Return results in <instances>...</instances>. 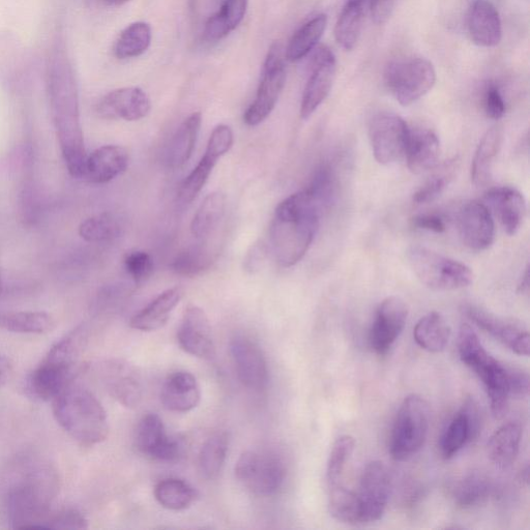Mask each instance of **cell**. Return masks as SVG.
<instances>
[{
	"label": "cell",
	"mask_w": 530,
	"mask_h": 530,
	"mask_svg": "<svg viewBox=\"0 0 530 530\" xmlns=\"http://www.w3.org/2000/svg\"><path fill=\"white\" fill-rule=\"evenodd\" d=\"M178 341L182 349L193 357L203 360L216 357L209 317L197 306L186 309L178 331Z\"/></svg>",
	"instance_id": "7402d4cb"
},
{
	"label": "cell",
	"mask_w": 530,
	"mask_h": 530,
	"mask_svg": "<svg viewBox=\"0 0 530 530\" xmlns=\"http://www.w3.org/2000/svg\"><path fill=\"white\" fill-rule=\"evenodd\" d=\"M502 144L503 132L498 128L490 129L481 139L471 164V181L477 187H484L491 181L493 166Z\"/></svg>",
	"instance_id": "d6a6232c"
},
{
	"label": "cell",
	"mask_w": 530,
	"mask_h": 530,
	"mask_svg": "<svg viewBox=\"0 0 530 530\" xmlns=\"http://www.w3.org/2000/svg\"><path fill=\"white\" fill-rule=\"evenodd\" d=\"M329 509L331 515L342 523L361 524L357 493L342 483L329 487Z\"/></svg>",
	"instance_id": "ee69618b"
},
{
	"label": "cell",
	"mask_w": 530,
	"mask_h": 530,
	"mask_svg": "<svg viewBox=\"0 0 530 530\" xmlns=\"http://www.w3.org/2000/svg\"><path fill=\"white\" fill-rule=\"evenodd\" d=\"M492 484L483 474L469 473L461 477L452 488L455 504L461 509L479 507L492 494Z\"/></svg>",
	"instance_id": "74e56055"
},
{
	"label": "cell",
	"mask_w": 530,
	"mask_h": 530,
	"mask_svg": "<svg viewBox=\"0 0 530 530\" xmlns=\"http://www.w3.org/2000/svg\"><path fill=\"white\" fill-rule=\"evenodd\" d=\"M111 2H114V3H123V2H127V0H111Z\"/></svg>",
	"instance_id": "680465c9"
},
{
	"label": "cell",
	"mask_w": 530,
	"mask_h": 530,
	"mask_svg": "<svg viewBox=\"0 0 530 530\" xmlns=\"http://www.w3.org/2000/svg\"><path fill=\"white\" fill-rule=\"evenodd\" d=\"M414 338L424 350L440 352L446 349L450 341L451 328L443 315L431 312L418 321Z\"/></svg>",
	"instance_id": "d590c367"
},
{
	"label": "cell",
	"mask_w": 530,
	"mask_h": 530,
	"mask_svg": "<svg viewBox=\"0 0 530 530\" xmlns=\"http://www.w3.org/2000/svg\"><path fill=\"white\" fill-rule=\"evenodd\" d=\"M407 259L422 284L432 290H458L474 283V273L467 265L427 248L412 247Z\"/></svg>",
	"instance_id": "8992f818"
},
{
	"label": "cell",
	"mask_w": 530,
	"mask_h": 530,
	"mask_svg": "<svg viewBox=\"0 0 530 530\" xmlns=\"http://www.w3.org/2000/svg\"><path fill=\"white\" fill-rule=\"evenodd\" d=\"M336 71L337 62L334 53L327 47H320L314 56L311 75L302 98V120H309L328 98L336 77Z\"/></svg>",
	"instance_id": "ffe728a7"
},
{
	"label": "cell",
	"mask_w": 530,
	"mask_h": 530,
	"mask_svg": "<svg viewBox=\"0 0 530 530\" xmlns=\"http://www.w3.org/2000/svg\"><path fill=\"white\" fill-rule=\"evenodd\" d=\"M367 0H346L335 26L339 46L351 51L357 46L365 21Z\"/></svg>",
	"instance_id": "1f68e13d"
},
{
	"label": "cell",
	"mask_w": 530,
	"mask_h": 530,
	"mask_svg": "<svg viewBox=\"0 0 530 530\" xmlns=\"http://www.w3.org/2000/svg\"><path fill=\"white\" fill-rule=\"evenodd\" d=\"M201 124L202 115L195 112L176 130L166 153V162L170 168H182L188 163L193 155Z\"/></svg>",
	"instance_id": "f546056e"
},
{
	"label": "cell",
	"mask_w": 530,
	"mask_h": 530,
	"mask_svg": "<svg viewBox=\"0 0 530 530\" xmlns=\"http://www.w3.org/2000/svg\"><path fill=\"white\" fill-rule=\"evenodd\" d=\"M235 476L251 493L257 496L275 495L286 478L284 461L270 452L247 451L235 464Z\"/></svg>",
	"instance_id": "9c48e42d"
},
{
	"label": "cell",
	"mask_w": 530,
	"mask_h": 530,
	"mask_svg": "<svg viewBox=\"0 0 530 530\" xmlns=\"http://www.w3.org/2000/svg\"><path fill=\"white\" fill-rule=\"evenodd\" d=\"M52 411L57 424L81 446L99 445L109 435L105 408L91 391L74 382L52 401Z\"/></svg>",
	"instance_id": "5b68a950"
},
{
	"label": "cell",
	"mask_w": 530,
	"mask_h": 530,
	"mask_svg": "<svg viewBox=\"0 0 530 530\" xmlns=\"http://www.w3.org/2000/svg\"><path fill=\"white\" fill-rule=\"evenodd\" d=\"M201 391L196 377L187 371L174 372L164 382L161 401L166 409L185 414L196 408Z\"/></svg>",
	"instance_id": "4316f807"
},
{
	"label": "cell",
	"mask_w": 530,
	"mask_h": 530,
	"mask_svg": "<svg viewBox=\"0 0 530 530\" xmlns=\"http://www.w3.org/2000/svg\"><path fill=\"white\" fill-rule=\"evenodd\" d=\"M328 25V17L320 14L309 20L292 36L285 52L290 63H297L307 56L318 44Z\"/></svg>",
	"instance_id": "8d00e7d4"
},
{
	"label": "cell",
	"mask_w": 530,
	"mask_h": 530,
	"mask_svg": "<svg viewBox=\"0 0 530 530\" xmlns=\"http://www.w3.org/2000/svg\"><path fill=\"white\" fill-rule=\"evenodd\" d=\"M14 368L11 360L0 353V388L5 387L13 376Z\"/></svg>",
	"instance_id": "11a10c76"
},
{
	"label": "cell",
	"mask_w": 530,
	"mask_h": 530,
	"mask_svg": "<svg viewBox=\"0 0 530 530\" xmlns=\"http://www.w3.org/2000/svg\"><path fill=\"white\" fill-rule=\"evenodd\" d=\"M480 430V415L474 401H467L452 420L440 439V454L445 459L455 457L468 443L477 437Z\"/></svg>",
	"instance_id": "d4e9b609"
},
{
	"label": "cell",
	"mask_w": 530,
	"mask_h": 530,
	"mask_svg": "<svg viewBox=\"0 0 530 530\" xmlns=\"http://www.w3.org/2000/svg\"><path fill=\"white\" fill-rule=\"evenodd\" d=\"M216 259L213 251L205 245H195L181 252L171 263L174 273L195 277L208 271Z\"/></svg>",
	"instance_id": "7bdbcfd3"
},
{
	"label": "cell",
	"mask_w": 530,
	"mask_h": 530,
	"mask_svg": "<svg viewBox=\"0 0 530 530\" xmlns=\"http://www.w3.org/2000/svg\"><path fill=\"white\" fill-rule=\"evenodd\" d=\"M468 35L476 45L485 48L497 46L503 39L499 13L490 0H476L467 16Z\"/></svg>",
	"instance_id": "603a6c76"
},
{
	"label": "cell",
	"mask_w": 530,
	"mask_h": 530,
	"mask_svg": "<svg viewBox=\"0 0 530 530\" xmlns=\"http://www.w3.org/2000/svg\"><path fill=\"white\" fill-rule=\"evenodd\" d=\"M249 0H224L220 10L206 22L204 37L210 42H218L243 22Z\"/></svg>",
	"instance_id": "836d02e7"
},
{
	"label": "cell",
	"mask_w": 530,
	"mask_h": 530,
	"mask_svg": "<svg viewBox=\"0 0 530 530\" xmlns=\"http://www.w3.org/2000/svg\"><path fill=\"white\" fill-rule=\"evenodd\" d=\"M184 296L181 287H172L162 292L153 302L136 313L131 321L132 329L141 332H155L168 322L172 311L180 304Z\"/></svg>",
	"instance_id": "f1b7e54d"
},
{
	"label": "cell",
	"mask_w": 530,
	"mask_h": 530,
	"mask_svg": "<svg viewBox=\"0 0 530 530\" xmlns=\"http://www.w3.org/2000/svg\"><path fill=\"white\" fill-rule=\"evenodd\" d=\"M356 449V440L350 435L340 436L332 448L328 467L327 481L328 486H334L342 483L346 467Z\"/></svg>",
	"instance_id": "bcb514c9"
},
{
	"label": "cell",
	"mask_w": 530,
	"mask_h": 530,
	"mask_svg": "<svg viewBox=\"0 0 530 530\" xmlns=\"http://www.w3.org/2000/svg\"><path fill=\"white\" fill-rule=\"evenodd\" d=\"M286 78L280 47L273 45L263 66L256 98L244 114L247 126L256 127L268 119L284 90Z\"/></svg>",
	"instance_id": "30bf717a"
},
{
	"label": "cell",
	"mask_w": 530,
	"mask_h": 530,
	"mask_svg": "<svg viewBox=\"0 0 530 530\" xmlns=\"http://www.w3.org/2000/svg\"><path fill=\"white\" fill-rule=\"evenodd\" d=\"M392 491V478L386 464L370 462L364 469L359 490L356 492L361 524L379 521L388 507Z\"/></svg>",
	"instance_id": "8fae6325"
},
{
	"label": "cell",
	"mask_w": 530,
	"mask_h": 530,
	"mask_svg": "<svg viewBox=\"0 0 530 530\" xmlns=\"http://www.w3.org/2000/svg\"><path fill=\"white\" fill-rule=\"evenodd\" d=\"M411 172L424 173L435 168L440 157V141L430 129H409L405 156Z\"/></svg>",
	"instance_id": "83f0119b"
},
{
	"label": "cell",
	"mask_w": 530,
	"mask_h": 530,
	"mask_svg": "<svg viewBox=\"0 0 530 530\" xmlns=\"http://www.w3.org/2000/svg\"><path fill=\"white\" fill-rule=\"evenodd\" d=\"M225 210L226 197L223 193L214 192L206 196L191 223L193 237L197 240L209 238L222 221Z\"/></svg>",
	"instance_id": "ab89813d"
},
{
	"label": "cell",
	"mask_w": 530,
	"mask_h": 530,
	"mask_svg": "<svg viewBox=\"0 0 530 530\" xmlns=\"http://www.w3.org/2000/svg\"><path fill=\"white\" fill-rule=\"evenodd\" d=\"M484 109L489 119L495 121L503 119L506 114V103L498 87L491 85L487 88L484 96Z\"/></svg>",
	"instance_id": "816d5d0a"
},
{
	"label": "cell",
	"mask_w": 530,
	"mask_h": 530,
	"mask_svg": "<svg viewBox=\"0 0 530 530\" xmlns=\"http://www.w3.org/2000/svg\"><path fill=\"white\" fill-rule=\"evenodd\" d=\"M55 328V319L42 311H21L0 314V329L14 334L43 335Z\"/></svg>",
	"instance_id": "e575fe53"
},
{
	"label": "cell",
	"mask_w": 530,
	"mask_h": 530,
	"mask_svg": "<svg viewBox=\"0 0 530 530\" xmlns=\"http://www.w3.org/2000/svg\"><path fill=\"white\" fill-rule=\"evenodd\" d=\"M60 491V476L43 458H20L3 483V503L11 527L41 529Z\"/></svg>",
	"instance_id": "6da1fadb"
},
{
	"label": "cell",
	"mask_w": 530,
	"mask_h": 530,
	"mask_svg": "<svg viewBox=\"0 0 530 530\" xmlns=\"http://www.w3.org/2000/svg\"><path fill=\"white\" fill-rule=\"evenodd\" d=\"M409 128L401 116L379 113L370 123L369 138L375 160L392 165L405 156Z\"/></svg>",
	"instance_id": "7c38bea8"
},
{
	"label": "cell",
	"mask_w": 530,
	"mask_h": 530,
	"mask_svg": "<svg viewBox=\"0 0 530 530\" xmlns=\"http://www.w3.org/2000/svg\"><path fill=\"white\" fill-rule=\"evenodd\" d=\"M459 237L470 250L481 252L492 246L495 223L488 206L480 201L464 203L457 216Z\"/></svg>",
	"instance_id": "e0dca14e"
},
{
	"label": "cell",
	"mask_w": 530,
	"mask_h": 530,
	"mask_svg": "<svg viewBox=\"0 0 530 530\" xmlns=\"http://www.w3.org/2000/svg\"><path fill=\"white\" fill-rule=\"evenodd\" d=\"M458 351L463 364L482 380L496 419L505 416L511 398L528 396V373L494 359L466 323L459 331Z\"/></svg>",
	"instance_id": "3957f363"
},
{
	"label": "cell",
	"mask_w": 530,
	"mask_h": 530,
	"mask_svg": "<svg viewBox=\"0 0 530 530\" xmlns=\"http://www.w3.org/2000/svg\"><path fill=\"white\" fill-rule=\"evenodd\" d=\"M233 141V132L229 126L219 125L214 129L204 156L180 187L179 197L183 202L190 203L198 196L208 183L218 161L230 151Z\"/></svg>",
	"instance_id": "9a60e30c"
},
{
	"label": "cell",
	"mask_w": 530,
	"mask_h": 530,
	"mask_svg": "<svg viewBox=\"0 0 530 530\" xmlns=\"http://www.w3.org/2000/svg\"><path fill=\"white\" fill-rule=\"evenodd\" d=\"M125 269L136 284L149 280L154 273V260L149 253L133 251L124 259Z\"/></svg>",
	"instance_id": "681fc988"
},
{
	"label": "cell",
	"mask_w": 530,
	"mask_h": 530,
	"mask_svg": "<svg viewBox=\"0 0 530 530\" xmlns=\"http://www.w3.org/2000/svg\"><path fill=\"white\" fill-rule=\"evenodd\" d=\"M336 176L330 165L320 166L314 173L313 179L306 189L321 205L323 210L332 204L336 192Z\"/></svg>",
	"instance_id": "7dc6e473"
},
{
	"label": "cell",
	"mask_w": 530,
	"mask_h": 530,
	"mask_svg": "<svg viewBox=\"0 0 530 530\" xmlns=\"http://www.w3.org/2000/svg\"><path fill=\"white\" fill-rule=\"evenodd\" d=\"M155 497L163 508L170 511H183L195 502L197 492L184 480L168 478L156 485Z\"/></svg>",
	"instance_id": "60d3db41"
},
{
	"label": "cell",
	"mask_w": 530,
	"mask_h": 530,
	"mask_svg": "<svg viewBox=\"0 0 530 530\" xmlns=\"http://www.w3.org/2000/svg\"><path fill=\"white\" fill-rule=\"evenodd\" d=\"M81 326L55 343L42 362L27 375L24 391L39 402L53 401L73 384L87 342Z\"/></svg>",
	"instance_id": "277c9868"
},
{
	"label": "cell",
	"mask_w": 530,
	"mask_h": 530,
	"mask_svg": "<svg viewBox=\"0 0 530 530\" xmlns=\"http://www.w3.org/2000/svg\"><path fill=\"white\" fill-rule=\"evenodd\" d=\"M106 392L128 408L137 407L143 396L142 378L136 367L120 359L107 360L98 367Z\"/></svg>",
	"instance_id": "5bb4252c"
},
{
	"label": "cell",
	"mask_w": 530,
	"mask_h": 530,
	"mask_svg": "<svg viewBox=\"0 0 530 530\" xmlns=\"http://www.w3.org/2000/svg\"><path fill=\"white\" fill-rule=\"evenodd\" d=\"M135 445L142 454L162 462L179 461L184 453L182 441L167 435L162 419L156 414L140 420Z\"/></svg>",
	"instance_id": "ac0fdd59"
},
{
	"label": "cell",
	"mask_w": 530,
	"mask_h": 530,
	"mask_svg": "<svg viewBox=\"0 0 530 530\" xmlns=\"http://www.w3.org/2000/svg\"><path fill=\"white\" fill-rule=\"evenodd\" d=\"M129 165V154L120 145H104L87 156L83 178L96 185L107 184L123 174Z\"/></svg>",
	"instance_id": "cb8c5ba5"
},
{
	"label": "cell",
	"mask_w": 530,
	"mask_h": 530,
	"mask_svg": "<svg viewBox=\"0 0 530 530\" xmlns=\"http://www.w3.org/2000/svg\"><path fill=\"white\" fill-rule=\"evenodd\" d=\"M411 226L416 229L443 233L447 229L443 218L435 214H421L411 219Z\"/></svg>",
	"instance_id": "db71d44e"
},
{
	"label": "cell",
	"mask_w": 530,
	"mask_h": 530,
	"mask_svg": "<svg viewBox=\"0 0 530 530\" xmlns=\"http://www.w3.org/2000/svg\"><path fill=\"white\" fill-rule=\"evenodd\" d=\"M430 425V406L419 395L407 396L402 402L391 437V455L396 461H407L424 447Z\"/></svg>",
	"instance_id": "52a82bcc"
},
{
	"label": "cell",
	"mask_w": 530,
	"mask_h": 530,
	"mask_svg": "<svg viewBox=\"0 0 530 530\" xmlns=\"http://www.w3.org/2000/svg\"><path fill=\"white\" fill-rule=\"evenodd\" d=\"M463 312L476 326L503 343L516 355H529V333L519 320L497 316L474 305H466Z\"/></svg>",
	"instance_id": "2e32d148"
},
{
	"label": "cell",
	"mask_w": 530,
	"mask_h": 530,
	"mask_svg": "<svg viewBox=\"0 0 530 530\" xmlns=\"http://www.w3.org/2000/svg\"><path fill=\"white\" fill-rule=\"evenodd\" d=\"M121 232L120 221L108 213L88 218L79 227L80 237L90 243L112 241L119 238Z\"/></svg>",
	"instance_id": "f6af8a7d"
},
{
	"label": "cell",
	"mask_w": 530,
	"mask_h": 530,
	"mask_svg": "<svg viewBox=\"0 0 530 530\" xmlns=\"http://www.w3.org/2000/svg\"><path fill=\"white\" fill-rule=\"evenodd\" d=\"M323 209L307 190L292 194L278 206L270 227V246L282 268L298 264L308 253Z\"/></svg>",
	"instance_id": "7a4b0ae2"
},
{
	"label": "cell",
	"mask_w": 530,
	"mask_h": 530,
	"mask_svg": "<svg viewBox=\"0 0 530 530\" xmlns=\"http://www.w3.org/2000/svg\"><path fill=\"white\" fill-rule=\"evenodd\" d=\"M408 312L406 303L398 297L388 298L378 306L369 337L370 346L378 356H385L391 350L405 328Z\"/></svg>",
	"instance_id": "d6986e66"
},
{
	"label": "cell",
	"mask_w": 530,
	"mask_h": 530,
	"mask_svg": "<svg viewBox=\"0 0 530 530\" xmlns=\"http://www.w3.org/2000/svg\"><path fill=\"white\" fill-rule=\"evenodd\" d=\"M454 167L448 168L436 173L428 180L414 195V201L417 204H425L435 200L446 190L453 178Z\"/></svg>",
	"instance_id": "c3c4849f"
},
{
	"label": "cell",
	"mask_w": 530,
	"mask_h": 530,
	"mask_svg": "<svg viewBox=\"0 0 530 530\" xmlns=\"http://www.w3.org/2000/svg\"><path fill=\"white\" fill-rule=\"evenodd\" d=\"M397 0H370L369 10L372 21L377 25L385 24L391 18Z\"/></svg>",
	"instance_id": "f5cc1de1"
},
{
	"label": "cell",
	"mask_w": 530,
	"mask_h": 530,
	"mask_svg": "<svg viewBox=\"0 0 530 530\" xmlns=\"http://www.w3.org/2000/svg\"><path fill=\"white\" fill-rule=\"evenodd\" d=\"M522 438L518 423L511 422L500 427L488 441V456L499 470L511 467L517 459Z\"/></svg>",
	"instance_id": "4dcf8cb0"
},
{
	"label": "cell",
	"mask_w": 530,
	"mask_h": 530,
	"mask_svg": "<svg viewBox=\"0 0 530 530\" xmlns=\"http://www.w3.org/2000/svg\"><path fill=\"white\" fill-rule=\"evenodd\" d=\"M488 208L493 211L504 230L515 235L526 216V201L518 190L511 187H498L485 194Z\"/></svg>",
	"instance_id": "484cf974"
},
{
	"label": "cell",
	"mask_w": 530,
	"mask_h": 530,
	"mask_svg": "<svg viewBox=\"0 0 530 530\" xmlns=\"http://www.w3.org/2000/svg\"><path fill=\"white\" fill-rule=\"evenodd\" d=\"M3 292V282H2V275H0V296H2Z\"/></svg>",
	"instance_id": "6f0895ef"
},
{
	"label": "cell",
	"mask_w": 530,
	"mask_h": 530,
	"mask_svg": "<svg viewBox=\"0 0 530 530\" xmlns=\"http://www.w3.org/2000/svg\"><path fill=\"white\" fill-rule=\"evenodd\" d=\"M385 82L396 101L409 106L432 90L436 72L426 58L410 57L392 62L386 69Z\"/></svg>",
	"instance_id": "ba28073f"
},
{
	"label": "cell",
	"mask_w": 530,
	"mask_h": 530,
	"mask_svg": "<svg viewBox=\"0 0 530 530\" xmlns=\"http://www.w3.org/2000/svg\"><path fill=\"white\" fill-rule=\"evenodd\" d=\"M152 28L145 22H135L124 29L114 45V55L119 60H129L142 55L152 43Z\"/></svg>",
	"instance_id": "b9f144b4"
},
{
	"label": "cell",
	"mask_w": 530,
	"mask_h": 530,
	"mask_svg": "<svg viewBox=\"0 0 530 530\" xmlns=\"http://www.w3.org/2000/svg\"><path fill=\"white\" fill-rule=\"evenodd\" d=\"M152 109L149 96L139 87H123L104 96L96 112L104 120L136 122L144 119Z\"/></svg>",
	"instance_id": "44dd1931"
},
{
	"label": "cell",
	"mask_w": 530,
	"mask_h": 530,
	"mask_svg": "<svg viewBox=\"0 0 530 530\" xmlns=\"http://www.w3.org/2000/svg\"><path fill=\"white\" fill-rule=\"evenodd\" d=\"M46 529L77 530L88 528V520L79 510L65 508L52 511L45 521Z\"/></svg>",
	"instance_id": "f907efd6"
},
{
	"label": "cell",
	"mask_w": 530,
	"mask_h": 530,
	"mask_svg": "<svg viewBox=\"0 0 530 530\" xmlns=\"http://www.w3.org/2000/svg\"><path fill=\"white\" fill-rule=\"evenodd\" d=\"M518 291L522 294H526L529 291V268L525 269L523 278L518 286Z\"/></svg>",
	"instance_id": "9f6ffc18"
},
{
	"label": "cell",
	"mask_w": 530,
	"mask_h": 530,
	"mask_svg": "<svg viewBox=\"0 0 530 530\" xmlns=\"http://www.w3.org/2000/svg\"><path fill=\"white\" fill-rule=\"evenodd\" d=\"M229 449V436L226 432H217L205 440L199 456L198 471L202 479H217L225 464Z\"/></svg>",
	"instance_id": "f35d334b"
},
{
	"label": "cell",
	"mask_w": 530,
	"mask_h": 530,
	"mask_svg": "<svg viewBox=\"0 0 530 530\" xmlns=\"http://www.w3.org/2000/svg\"><path fill=\"white\" fill-rule=\"evenodd\" d=\"M230 352L241 384L257 393L267 389L269 367L260 346L251 338L238 335L231 339Z\"/></svg>",
	"instance_id": "4fadbf2b"
}]
</instances>
